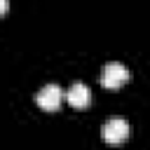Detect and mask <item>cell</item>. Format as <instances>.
<instances>
[{
    "instance_id": "cell-1",
    "label": "cell",
    "mask_w": 150,
    "mask_h": 150,
    "mask_svg": "<svg viewBox=\"0 0 150 150\" xmlns=\"http://www.w3.org/2000/svg\"><path fill=\"white\" fill-rule=\"evenodd\" d=\"M129 122L124 120V117H110L105 124H103V129H101V136H103V141L105 143H110V145H117V143H124L127 138H129Z\"/></svg>"
},
{
    "instance_id": "cell-2",
    "label": "cell",
    "mask_w": 150,
    "mask_h": 150,
    "mask_svg": "<svg viewBox=\"0 0 150 150\" xmlns=\"http://www.w3.org/2000/svg\"><path fill=\"white\" fill-rule=\"evenodd\" d=\"M127 80H129V70H127V66L120 63V61H110V63H105L103 70H101V84H103L105 89H117V87H122Z\"/></svg>"
},
{
    "instance_id": "cell-3",
    "label": "cell",
    "mask_w": 150,
    "mask_h": 150,
    "mask_svg": "<svg viewBox=\"0 0 150 150\" xmlns=\"http://www.w3.org/2000/svg\"><path fill=\"white\" fill-rule=\"evenodd\" d=\"M63 96H66V91H63L59 84H45V87L35 94V101H38V105L45 108V110H56V108L61 105Z\"/></svg>"
},
{
    "instance_id": "cell-4",
    "label": "cell",
    "mask_w": 150,
    "mask_h": 150,
    "mask_svg": "<svg viewBox=\"0 0 150 150\" xmlns=\"http://www.w3.org/2000/svg\"><path fill=\"white\" fill-rule=\"evenodd\" d=\"M66 98H68V103H70L73 108H87V105L91 103V91H89V87H87L84 82H75V84L66 91Z\"/></svg>"
},
{
    "instance_id": "cell-5",
    "label": "cell",
    "mask_w": 150,
    "mask_h": 150,
    "mask_svg": "<svg viewBox=\"0 0 150 150\" xmlns=\"http://www.w3.org/2000/svg\"><path fill=\"white\" fill-rule=\"evenodd\" d=\"M7 7H9V2H7V0H0V9H2V14L7 12Z\"/></svg>"
}]
</instances>
